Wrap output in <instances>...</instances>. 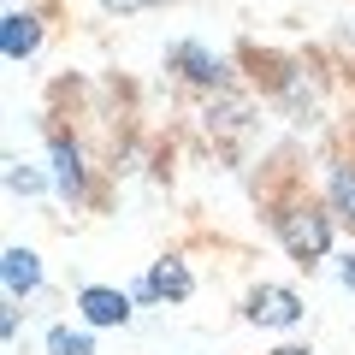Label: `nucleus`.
<instances>
[{
	"mask_svg": "<svg viewBox=\"0 0 355 355\" xmlns=\"http://www.w3.org/2000/svg\"><path fill=\"white\" fill-rule=\"evenodd\" d=\"M190 291H196V279H190V272H184L178 261H160V266L148 272V279L137 284V296H142V302H154V296H166V302H184Z\"/></svg>",
	"mask_w": 355,
	"mask_h": 355,
	"instance_id": "obj_6",
	"label": "nucleus"
},
{
	"mask_svg": "<svg viewBox=\"0 0 355 355\" xmlns=\"http://www.w3.org/2000/svg\"><path fill=\"white\" fill-rule=\"evenodd\" d=\"M326 190H331V207H338V214L355 225V166H349V160L331 166V184H326Z\"/></svg>",
	"mask_w": 355,
	"mask_h": 355,
	"instance_id": "obj_9",
	"label": "nucleus"
},
{
	"mask_svg": "<svg viewBox=\"0 0 355 355\" xmlns=\"http://www.w3.org/2000/svg\"><path fill=\"white\" fill-rule=\"evenodd\" d=\"M77 308H83L89 326H125V320H130V296L125 291H107V284H89V291L77 296Z\"/></svg>",
	"mask_w": 355,
	"mask_h": 355,
	"instance_id": "obj_5",
	"label": "nucleus"
},
{
	"mask_svg": "<svg viewBox=\"0 0 355 355\" xmlns=\"http://www.w3.org/2000/svg\"><path fill=\"white\" fill-rule=\"evenodd\" d=\"M53 184H60L65 202H83L89 196V166H83V148L71 137H53Z\"/></svg>",
	"mask_w": 355,
	"mask_h": 355,
	"instance_id": "obj_4",
	"label": "nucleus"
},
{
	"mask_svg": "<svg viewBox=\"0 0 355 355\" xmlns=\"http://www.w3.org/2000/svg\"><path fill=\"white\" fill-rule=\"evenodd\" d=\"M6 184H12V196H42V172L24 160H6Z\"/></svg>",
	"mask_w": 355,
	"mask_h": 355,
	"instance_id": "obj_10",
	"label": "nucleus"
},
{
	"mask_svg": "<svg viewBox=\"0 0 355 355\" xmlns=\"http://www.w3.org/2000/svg\"><path fill=\"white\" fill-rule=\"evenodd\" d=\"M48 355H89V338L71 331V326H53L48 331Z\"/></svg>",
	"mask_w": 355,
	"mask_h": 355,
	"instance_id": "obj_11",
	"label": "nucleus"
},
{
	"mask_svg": "<svg viewBox=\"0 0 355 355\" xmlns=\"http://www.w3.org/2000/svg\"><path fill=\"white\" fill-rule=\"evenodd\" d=\"M166 65H172L178 77L202 83V89H225V60H219V53H207L202 42H178V48L166 53Z\"/></svg>",
	"mask_w": 355,
	"mask_h": 355,
	"instance_id": "obj_3",
	"label": "nucleus"
},
{
	"mask_svg": "<svg viewBox=\"0 0 355 355\" xmlns=\"http://www.w3.org/2000/svg\"><path fill=\"white\" fill-rule=\"evenodd\" d=\"M272 355H308V349H272Z\"/></svg>",
	"mask_w": 355,
	"mask_h": 355,
	"instance_id": "obj_14",
	"label": "nucleus"
},
{
	"mask_svg": "<svg viewBox=\"0 0 355 355\" xmlns=\"http://www.w3.org/2000/svg\"><path fill=\"white\" fill-rule=\"evenodd\" d=\"M338 279H343V291H355V254H343V261H338Z\"/></svg>",
	"mask_w": 355,
	"mask_h": 355,
	"instance_id": "obj_13",
	"label": "nucleus"
},
{
	"mask_svg": "<svg viewBox=\"0 0 355 355\" xmlns=\"http://www.w3.org/2000/svg\"><path fill=\"white\" fill-rule=\"evenodd\" d=\"M107 12H142V6H154V0H101Z\"/></svg>",
	"mask_w": 355,
	"mask_h": 355,
	"instance_id": "obj_12",
	"label": "nucleus"
},
{
	"mask_svg": "<svg viewBox=\"0 0 355 355\" xmlns=\"http://www.w3.org/2000/svg\"><path fill=\"white\" fill-rule=\"evenodd\" d=\"M0 279H6V296H36V284H42V261H36V249H6V261H0Z\"/></svg>",
	"mask_w": 355,
	"mask_h": 355,
	"instance_id": "obj_7",
	"label": "nucleus"
},
{
	"mask_svg": "<svg viewBox=\"0 0 355 355\" xmlns=\"http://www.w3.org/2000/svg\"><path fill=\"white\" fill-rule=\"evenodd\" d=\"M272 231L291 249V261H302V266H320L331 254V219L314 202H279L272 207Z\"/></svg>",
	"mask_w": 355,
	"mask_h": 355,
	"instance_id": "obj_1",
	"label": "nucleus"
},
{
	"mask_svg": "<svg viewBox=\"0 0 355 355\" xmlns=\"http://www.w3.org/2000/svg\"><path fill=\"white\" fill-rule=\"evenodd\" d=\"M36 48H42L36 12H6V24H0V53H6V60H30Z\"/></svg>",
	"mask_w": 355,
	"mask_h": 355,
	"instance_id": "obj_8",
	"label": "nucleus"
},
{
	"mask_svg": "<svg viewBox=\"0 0 355 355\" xmlns=\"http://www.w3.org/2000/svg\"><path fill=\"white\" fill-rule=\"evenodd\" d=\"M249 320L254 326H296L302 320V296L284 284H254L249 291Z\"/></svg>",
	"mask_w": 355,
	"mask_h": 355,
	"instance_id": "obj_2",
	"label": "nucleus"
}]
</instances>
